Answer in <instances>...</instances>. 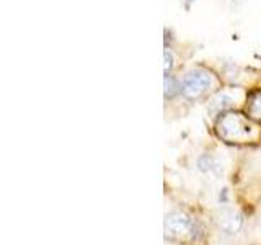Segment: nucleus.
I'll list each match as a JSON object with an SVG mask.
<instances>
[{"mask_svg": "<svg viewBox=\"0 0 261 245\" xmlns=\"http://www.w3.org/2000/svg\"><path fill=\"white\" fill-rule=\"evenodd\" d=\"M216 133L227 144L245 145L255 144L261 139L259 122L253 121L248 114L239 111L220 113L216 121Z\"/></svg>", "mask_w": 261, "mask_h": 245, "instance_id": "1", "label": "nucleus"}, {"mask_svg": "<svg viewBox=\"0 0 261 245\" xmlns=\"http://www.w3.org/2000/svg\"><path fill=\"white\" fill-rule=\"evenodd\" d=\"M216 77L204 67H193L181 77V95L190 102L201 100L214 88Z\"/></svg>", "mask_w": 261, "mask_h": 245, "instance_id": "2", "label": "nucleus"}, {"mask_svg": "<svg viewBox=\"0 0 261 245\" xmlns=\"http://www.w3.org/2000/svg\"><path fill=\"white\" fill-rule=\"evenodd\" d=\"M163 227H165V237L170 240L183 242L186 239H196L199 234L198 220L183 211H171L167 214Z\"/></svg>", "mask_w": 261, "mask_h": 245, "instance_id": "3", "label": "nucleus"}, {"mask_svg": "<svg viewBox=\"0 0 261 245\" xmlns=\"http://www.w3.org/2000/svg\"><path fill=\"white\" fill-rule=\"evenodd\" d=\"M216 224L220 232H224L227 235H235V234H239L240 229L243 227V216L235 209L224 208L217 211Z\"/></svg>", "mask_w": 261, "mask_h": 245, "instance_id": "4", "label": "nucleus"}, {"mask_svg": "<svg viewBox=\"0 0 261 245\" xmlns=\"http://www.w3.org/2000/svg\"><path fill=\"white\" fill-rule=\"evenodd\" d=\"M245 110H247L245 114H248L253 121H256L261 125V92H255L248 96Z\"/></svg>", "mask_w": 261, "mask_h": 245, "instance_id": "5", "label": "nucleus"}, {"mask_svg": "<svg viewBox=\"0 0 261 245\" xmlns=\"http://www.w3.org/2000/svg\"><path fill=\"white\" fill-rule=\"evenodd\" d=\"M232 106H233L232 96H228V95H225V93H217V95L209 102V110H211V111H214L216 114L225 113V111H230Z\"/></svg>", "mask_w": 261, "mask_h": 245, "instance_id": "6", "label": "nucleus"}, {"mask_svg": "<svg viewBox=\"0 0 261 245\" xmlns=\"http://www.w3.org/2000/svg\"><path fill=\"white\" fill-rule=\"evenodd\" d=\"M178 95H181V79L165 74V100H173Z\"/></svg>", "mask_w": 261, "mask_h": 245, "instance_id": "7", "label": "nucleus"}, {"mask_svg": "<svg viewBox=\"0 0 261 245\" xmlns=\"http://www.w3.org/2000/svg\"><path fill=\"white\" fill-rule=\"evenodd\" d=\"M171 69H173V56L168 49H165V74H168V70Z\"/></svg>", "mask_w": 261, "mask_h": 245, "instance_id": "8", "label": "nucleus"}, {"mask_svg": "<svg viewBox=\"0 0 261 245\" xmlns=\"http://www.w3.org/2000/svg\"><path fill=\"white\" fill-rule=\"evenodd\" d=\"M188 2H193V0H188Z\"/></svg>", "mask_w": 261, "mask_h": 245, "instance_id": "9", "label": "nucleus"}]
</instances>
